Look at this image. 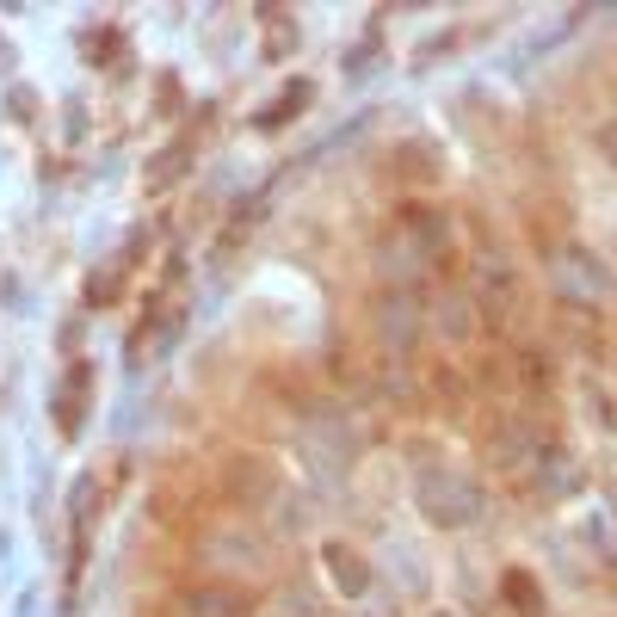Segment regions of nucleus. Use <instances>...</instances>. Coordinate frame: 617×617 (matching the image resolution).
Masks as SVG:
<instances>
[{
    "label": "nucleus",
    "mask_w": 617,
    "mask_h": 617,
    "mask_svg": "<svg viewBox=\"0 0 617 617\" xmlns=\"http://www.w3.org/2000/svg\"><path fill=\"white\" fill-rule=\"evenodd\" d=\"M198 617H247V605L229 599V593H204V599H198Z\"/></svg>",
    "instance_id": "obj_1"
}]
</instances>
